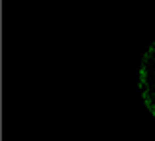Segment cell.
I'll return each mask as SVG.
<instances>
[{
    "instance_id": "6da1fadb",
    "label": "cell",
    "mask_w": 155,
    "mask_h": 141,
    "mask_svg": "<svg viewBox=\"0 0 155 141\" xmlns=\"http://www.w3.org/2000/svg\"><path fill=\"white\" fill-rule=\"evenodd\" d=\"M140 91L147 110L155 116V41L149 45L140 66Z\"/></svg>"
}]
</instances>
